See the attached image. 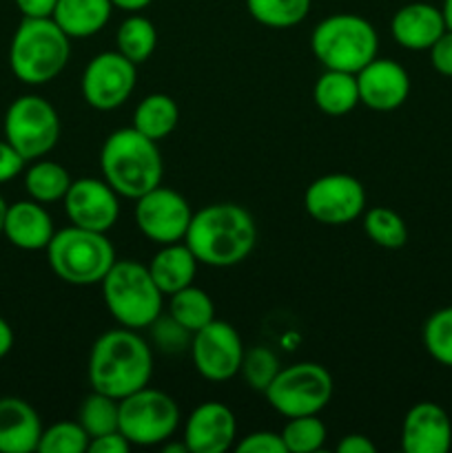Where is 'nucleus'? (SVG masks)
Returning a JSON list of instances; mask_svg holds the SVG:
<instances>
[{
  "label": "nucleus",
  "mask_w": 452,
  "mask_h": 453,
  "mask_svg": "<svg viewBox=\"0 0 452 453\" xmlns=\"http://www.w3.org/2000/svg\"><path fill=\"white\" fill-rule=\"evenodd\" d=\"M180 427V407L167 392L149 385L120 401V432L133 447H153L171 441Z\"/></svg>",
  "instance_id": "obj_9"
},
{
  "label": "nucleus",
  "mask_w": 452,
  "mask_h": 453,
  "mask_svg": "<svg viewBox=\"0 0 452 453\" xmlns=\"http://www.w3.org/2000/svg\"><path fill=\"white\" fill-rule=\"evenodd\" d=\"M446 29L443 12L430 3L403 4L390 20L394 42L408 51H428Z\"/></svg>",
  "instance_id": "obj_19"
},
{
  "label": "nucleus",
  "mask_w": 452,
  "mask_h": 453,
  "mask_svg": "<svg viewBox=\"0 0 452 453\" xmlns=\"http://www.w3.org/2000/svg\"><path fill=\"white\" fill-rule=\"evenodd\" d=\"M13 348V330L3 317H0V358L7 357Z\"/></svg>",
  "instance_id": "obj_43"
},
{
  "label": "nucleus",
  "mask_w": 452,
  "mask_h": 453,
  "mask_svg": "<svg viewBox=\"0 0 452 453\" xmlns=\"http://www.w3.org/2000/svg\"><path fill=\"white\" fill-rule=\"evenodd\" d=\"M191 357L199 376L213 383H224L239 374L244 358V343L230 323L213 319L202 330L193 332Z\"/></svg>",
  "instance_id": "obj_13"
},
{
  "label": "nucleus",
  "mask_w": 452,
  "mask_h": 453,
  "mask_svg": "<svg viewBox=\"0 0 452 453\" xmlns=\"http://www.w3.org/2000/svg\"><path fill=\"white\" fill-rule=\"evenodd\" d=\"M60 137V118L49 100L40 96H20L4 115V140L27 159L51 153Z\"/></svg>",
  "instance_id": "obj_10"
},
{
  "label": "nucleus",
  "mask_w": 452,
  "mask_h": 453,
  "mask_svg": "<svg viewBox=\"0 0 452 453\" xmlns=\"http://www.w3.org/2000/svg\"><path fill=\"white\" fill-rule=\"evenodd\" d=\"M22 18H51L58 0H13Z\"/></svg>",
  "instance_id": "obj_41"
},
{
  "label": "nucleus",
  "mask_w": 452,
  "mask_h": 453,
  "mask_svg": "<svg viewBox=\"0 0 452 453\" xmlns=\"http://www.w3.org/2000/svg\"><path fill=\"white\" fill-rule=\"evenodd\" d=\"M146 268L162 295L171 296L193 283L195 273H198V259L184 242L167 243V246H160Z\"/></svg>",
  "instance_id": "obj_22"
},
{
  "label": "nucleus",
  "mask_w": 452,
  "mask_h": 453,
  "mask_svg": "<svg viewBox=\"0 0 452 453\" xmlns=\"http://www.w3.org/2000/svg\"><path fill=\"white\" fill-rule=\"evenodd\" d=\"M115 44H118L115 51L122 53L127 60H131L133 65H142L153 56L155 47H158V31L149 18L131 13L120 25L118 34H115Z\"/></svg>",
  "instance_id": "obj_27"
},
{
  "label": "nucleus",
  "mask_w": 452,
  "mask_h": 453,
  "mask_svg": "<svg viewBox=\"0 0 452 453\" xmlns=\"http://www.w3.org/2000/svg\"><path fill=\"white\" fill-rule=\"evenodd\" d=\"M47 261L60 281L71 286H96L102 283L118 259L106 233L71 224L56 230L47 246Z\"/></svg>",
  "instance_id": "obj_6"
},
{
  "label": "nucleus",
  "mask_w": 452,
  "mask_h": 453,
  "mask_svg": "<svg viewBox=\"0 0 452 453\" xmlns=\"http://www.w3.org/2000/svg\"><path fill=\"white\" fill-rule=\"evenodd\" d=\"M102 180L124 199L142 197L162 184L164 162L158 142L137 128H118L100 149Z\"/></svg>",
  "instance_id": "obj_3"
},
{
  "label": "nucleus",
  "mask_w": 452,
  "mask_h": 453,
  "mask_svg": "<svg viewBox=\"0 0 452 453\" xmlns=\"http://www.w3.org/2000/svg\"><path fill=\"white\" fill-rule=\"evenodd\" d=\"M304 208L323 226H346L366 211V190L362 181L346 173L322 175L304 193Z\"/></svg>",
  "instance_id": "obj_11"
},
{
  "label": "nucleus",
  "mask_w": 452,
  "mask_h": 453,
  "mask_svg": "<svg viewBox=\"0 0 452 453\" xmlns=\"http://www.w3.org/2000/svg\"><path fill=\"white\" fill-rule=\"evenodd\" d=\"M326 425L317 418V414L295 416L288 418L282 429V441L286 453H315L326 442Z\"/></svg>",
  "instance_id": "obj_32"
},
{
  "label": "nucleus",
  "mask_w": 452,
  "mask_h": 453,
  "mask_svg": "<svg viewBox=\"0 0 452 453\" xmlns=\"http://www.w3.org/2000/svg\"><path fill=\"white\" fill-rule=\"evenodd\" d=\"M246 9L260 25L288 29L308 16L310 0H246Z\"/></svg>",
  "instance_id": "obj_31"
},
{
  "label": "nucleus",
  "mask_w": 452,
  "mask_h": 453,
  "mask_svg": "<svg viewBox=\"0 0 452 453\" xmlns=\"http://www.w3.org/2000/svg\"><path fill=\"white\" fill-rule=\"evenodd\" d=\"M363 233L375 246L386 250H399L408 242V226L403 217L386 206L363 211Z\"/></svg>",
  "instance_id": "obj_29"
},
{
  "label": "nucleus",
  "mask_w": 452,
  "mask_h": 453,
  "mask_svg": "<svg viewBox=\"0 0 452 453\" xmlns=\"http://www.w3.org/2000/svg\"><path fill=\"white\" fill-rule=\"evenodd\" d=\"M151 3H153V0H111L113 7L122 9V12H131V13L142 12V9L149 7Z\"/></svg>",
  "instance_id": "obj_44"
},
{
  "label": "nucleus",
  "mask_w": 452,
  "mask_h": 453,
  "mask_svg": "<svg viewBox=\"0 0 452 453\" xmlns=\"http://www.w3.org/2000/svg\"><path fill=\"white\" fill-rule=\"evenodd\" d=\"M131 447L133 445L127 441V436L118 429V432L91 438V442H89V453H129Z\"/></svg>",
  "instance_id": "obj_40"
},
{
  "label": "nucleus",
  "mask_w": 452,
  "mask_h": 453,
  "mask_svg": "<svg viewBox=\"0 0 452 453\" xmlns=\"http://www.w3.org/2000/svg\"><path fill=\"white\" fill-rule=\"evenodd\" d=\"M421 336L430 357L439 365L452 367V305L430 314Z\"/></svg>",
  "instance_id": "obj_33"
},
{
  "label": "nucleus",
  "mask_w": 452,
  "mask_h": 453,
  "mask_svg": "<svg viewBox=\"0 0 452 453\" xmlns=\"http://www.w3.org/2000/svg\"><path fill=\"white\" fill-rule=\"evenodd\" d=\"M78 423L82 425V429L89 434V438H97L105 436V434L118 432L120 401L91 389V394L80 403Z\"/></svg>",
  "instance_id": "obj_30"
},
{
  "label": "nucleus",
  "mask_w": 452,
  "mask_h": 453,
  "mask_svg": "<svg viewBox=\"0 0 452 453\" xmlns=\"http://www.w3.org/2000/svg\"><path fill=\"white\" fill-rule=\"evenodd\" d=\"M62 202L66 217L78 228L109 233L120 217V195L96 177L71 181Z\"/></svg>",
  "instance_id": "obj_15"
},
{
  "label": "nucleus",
  "mask_w": 452,
  "mask_h": 453,
  "mask_svg": "<svg viewBox=\"0 0 452 453\" xmlns=\"http://www.w3.org/2000/svg\"><path fill=\"white\" fill-rule=\"evenodd\" d=\"M310 49L323 69L359 73L377 58L379 35L375 27L357 13H332L315 27Z\"/></svg>",
  "instance_id": "obj_7"
},
{
  "label": "nucleus",
  "mask_w": 452,
  "mask_h": 453,
  "mask_svg": "<svg viewBox=\"0 0 452 453\" xmlns=\"http://www.w3.org/2000/svg\"><path fill=\"white\" fill-rule=\"evenodd\" d=\"M313 100L322 113L332 115V118L348 115L350 111L357 109V104H362L359 102L357 73L326 69L315 82Z\"/></svg>",
  "instance_id": "obj_24"
},
{
  "label": "nucleus",
  "mask_w": 452,
  "mask_h": 453,
  "mask_svg": "<svg viewBox=\"0 0 452 453\" xmlns=\"http://www.w3.org/2000/svg\"><path fill=\"white\" fill-rule=\"evenodd\" d=\"M43 423L34 407L16 396L0 398V453L38 451Z\"/></svg>",
  "instance_id": "obj_21"
},
{
  "label": "nucleus",
  "mask_w": 452,
  "mask_h": 453,
  "mask_svg": "<svg viewBox=\"0 0 452 453\" xmlns=\"http://www.w3.org/2000/svg\"><path fill=\"white\" fill-rule=\"evenodd\" d=\"M25 164L27 159L7 140H0V184L16 180L25 171Z\"/></svg>",
  "instance_id": "obj_39"
},
{
  "label": "nucleus",
  "mask_w": 452,
  "mask_h": 453,
  "mask_svg": "<svg viewBox=\"0 0 452 453\" xmlns=\"http://www.w3.org/2000/svg\"><path fill=\"white\" fill-rule=\"evenodd\" d=\"M238 420L235 414L217 401H207L195 407L186 418L182 441L189 453H224L235 445Z\"/></svg>",
  "instance_id": "obj_16"
},
{
  "label": "nucleus",
  "mask_w": 452,
  "mask_h": 453,
  "mask_svg": "<svg viewBox=\"0 0 452 453\" xmlns=\"http://www.w3.org/2000/svg\"><path fill=\"white\" fill-rule=\"evenodd\" d=\"M111 0H58L51 18L69 38H91L111 20Z\"/></svg>",
  "instance_id": "obj_23"
},
{
  "label": "nucleus",
  "mask_w": 452,
  "mask_h": 453,
  "mask_svg": "<svg viewBox=\"0 0 452 453\" xmlns=\"http://www.w3.org/2000/svg\"><path fill=\"white\" fill-rule=\"evenodd\" d=\"M164 453H189V447L182 441L180 445H164Z\"/></svg>",
  "instance_id": "obj_46"
},
{
  "label": "nucleus",
  "mask_w": 452,
  "mask_h": 453,
  "mask_svg": "<svg viewBox=\"0 0 452 453\" xmlns=\"http://www.w3.org/2000/svg\"><path fill=\"white\" fill-rule=\"evenodd\" d=\"M428 51L434 71L446 75V78H452V31H443V34L439 35L437 42H434Z\"/></svg>",
  "instance_id": "obj_38"
},
{
  "label": "nucleus",
  "mask_w": 452,
  "mask_h": 453,
  "mask_svg": "<svg viewBox=\"0 0 452 453\" xmlns=\"http://www.w3.org/2000/svg\"><path fill=\"white\" fill-rule=\"evenodd\" d=\"M71 175L62 164L51 159H34L25 171V190L29 199L40 203H53L65 199L71 186Z\"/></svg>",
  "instance_id": "obj_26"
},
{
  "label": "nucleus",
  "mask_w": 452,
  "mask_h": 453,
  "mask_svg": "<svg viewBox=\"0 0 452 453\" xmlns=\"http://www.w3.org/2000/svg\"><path fill=\"white\" fill-rule=\"evenodd\" d=\"M3 234L12 246L20 250H47L49 242L56 234L53 219L44 203L34 202V199H22V202L12 203L4 217Z\"/></svg>",
  "instance_id": "obj_20"
},
{
  "label": "nucleus",
  "mask_w": 452,
  "mask_h": 453,
  "mask_svg": "<svg viewBox=\"0 0 452 453\" xmlns=\"http://www.w3.org/2000/svg\"><path fill=\"white\" fill-rule=\"evenodd\" d=\"M443 20H446V27L452 31V0H443Z\"/></svg>",
  "instance_id": "obj_45"
},
{
  "label": "nucleus",
  "mask_w": 452,
  "mask_h": 453,
  "mask_svg": "<svg viewBox=\"0 0 452 453\" xmlns=\"http://www.w3.org/2000/svg\"><path fill=\"white\" fill-rule=\"evenodd\" d=\"M335 383L331 372L319 363H295L279 370L266 389V401L286 418L319 414L331 403Z\"/></svg>",
  "instance_id": "obj_8"
},
{
  "label": "nucleus",
  "mask_w": 452,
  "mask_h": 453,
  "mask_svg": "<svg viewBox=\"0 0 452 453\" xmlns=\"http://www.w3.org/2000/svg\"><path fill=\"white\" fill-rule=\"evenodd\" d=\"M177 122H180L177 102L167 93H151L136 106L131 127L137 128L142 135L160 142L175 131Z\"/></svg>",
  "instance_id": "obj_25"
},
{
  "label": "nucleus",
  "mask_w": 452,
  "mask_h": 453,
  "mask_svg": "<svg viewBox=\"0 0 452 453\" xmlns=\"http://www.w3.org/2000/svg\"><path fill=\"white\" fill-rule=\"evenodd\" d=\"M191 217L193 211L184 195L162 184L136 199L137 230L158 246L184 242Z\"/></svg>",
  "instance_id": "obj_12"
},
{
  "label": "nucleus",
  "mask_w": 452,
  "mask_h": 453,
  "mask_svg": "<svg viewBox=\"0 0 452 453\" xmlns=\"http://www.w3.org/2000/svg\"><path fill=\"white\" fill-rule=\"evenodd\" d=\"M102 299L111 317L129 330H146L162 314L164 295L149 268L131 259H118L102 279Z\"/></svg>",
  "instance_id": "obj_5"
},
{
  "label": "nucleus",
  "mask_w": 452,
  "mask_h": 453,
  "mask_svg": "<svg viewBox=\"0 0 452 453\" xmlns=\"http://www.w3.org/2000/svg\"><path fill=\"white\" fill-rule=\"evenodd\" d=\"M359 102L372 111H394L410 96V78L399 62L375 58L357 73Z\"/></svg>",
  "instance_id": "obj_17"
},
{
  "label": "nucleus",
  "mask_w": 452,
  "mask_h": 453,
  "mask_svg": "<svg viewBox=\"0 0 452 453\" xmlns=\"http://www.w3.org/2000/svg\"><path fill=\"white\" fill-rule=\"evenodd\" d=\"M279 370H282V365H279V358L275 357L273 349L257 345V348L244 352L239 374L244 376L248 388L255 389V392H266L275 376L279 374Z\"/></svg>",
  "instance_id": "obj_35"
},
{
  "label": "nucleus",
  "mask_w": 452,
  "mask_h": 453,
  "mask_svg": "<svg viewBox=\"0 0 452 453\" xmlns=\"http://www.w3.org/2000/svg\"><path fill=\"white\" fill-rule=\"evenodd\" d=\"M257 242V226L251 212L238 203H211L191 217L184 243L198 264L233 268L248 259Z\"/></svg>",
  "instance_id": "obj_1"
},
{
  "label": "nucleus",
  "mask_w": 452,
  "mask_h": 453,
  "mask_svg": "<svg viewBox=\"0 0 452 453\" xmlns=\"http://www.w3.org/2000/svg\"><path fill=\"white\" fill-rule=\"evenodd\" d=\"M149 332L155 348L164 354L184 352V349L191 348V339H193V334H191L186 327H182L171 314H168V317H162V314H160V317L149 326Z\"/></svg>",
  "instance_id": "obj_36"
},
{
  "label": "nucleus",
  "mask_w": 452,
  "mask_h": 453,
  "mask_svg": "<svg viewBox=\"0 0 452 453\" xmlns=\"http://www.w3.org/2000/svg\"><path fill=\"white\" fill-rule=\"evenodd\" d=\"M71 38L53 18H22L9 44V66L20 82L40 87L65 71Z\"/></svg>",
  "instance_id": "obj_4"
},
{
  "label": "nucleus",
  "mask_w": 452,
  "mask_h": 453,
  "mask_svg": "<svg viewBox=\"0 0 452 453\" xmlns=\"http://www.w3.org/2000/svg\"><path fill=\"white\" fill-rule=\"evenodd\" d=\"M377 447L370 438L362 436V434H350L344 436L337 445V453H375Z\"/></svg>",
  "instance_id": "obj_42"
},
{
  "label": "nucleus",
  "mask_w": 452,
  "mask_h": 453,
  "mask_svg": "<svg viewBox=\"0 0 452 453\" xmlns=\"http://www.w3.org/2000/svg\"><path fill=\"white\" fill-rule=\"evenodd\" d=\"M153 374V349L137 330L120 326L109 330L91 348L89 383L96 392L122 401L129 394L146 388Z\"/></svg>",
  "instance_id": "obj_2"
},
{
  "label": "nucleus",
  "mask_w": 452,
  "mask_h": 453,
  "mask_svg": "<svg viewBox=\"0 0 452 453\" xmlns=\"http://www.w3.org/2000/svg\"><path fill=\"white\" fill-rule=\"evenodd\" d=\"M401 447L406 453H446L452 447L450 416L437 403H417L401 425Z\"/></svg>",
  "instance_id": "obj_18"
},
{
  "label": "nucleus",
  "mask_w": 452,
  "mask_h": 453,
  "mask_svg": "<svg viewBox=\"0 0 452 453\" xmlns=\"http://www.w3.org/2000/svg\"><path fill=\"white\" fill-rule=\"evenodd\" d=\"M89 434L84 432L78 420H62L43 429L38 451L40 453H84L89 451Z\"/></svg>",
  "instance_id": "obj_34"
},
{
  "label": "nucleus",
  "mask_w": 452,
  "mask_h": 453,
  "mask_svg": "<svg viewBox=\"0 0 452 453\" xmlns=\"http://www.w3.org/2000/svg\"><path fill=\"white\" fill-rule=\"evenodd\" d=\"M168 314L193 334V332L202 330L204 326H208L215 319V305H213V299L202 288H195L191 283V286L171 295Z\"/></svg>",
  "instance_id": "obj_28"
},
{
  "label": "nucleus",
  "mask_w": 452,
  "mask_h": 453,
  "mask_svg": "<svg viewBox=\"0 0 452 453\" xmlns=\"http://www.w3.org/2000/svg\"><path fill=\"white\" fill-rule=\"evenodd\" d=\"M7 208H9V203L4 202L3 195H0V234H3V230H4V217H7Z\"/></svg>",
  "instance_id": "obj_47"
},
{
  "label": "nucleus",
  "mask_w": 452,
  "mask_h": 453,
  "mask_svg": "<svg viewBox=\"0 0 452 453\" xmlns=\"http://www.w3.org/2000/svg\"><path fill=\"white\" fill-rule=\"evenodd\" d=\"M137 82V65L120 51L97 53L82 73V96L96 111H113L131 97Z\"/></svg>",
  "instance_id": "obj_14"
},
{
  "label": "nucleus",
  "mask_w": 452,
  "mask_h": 453,
  "mask_svg": "<svg viewBox=\"0 0 452 453\" xmlns=\"http://www.w3.org/2000/svg\"><path fill=\"white\" fill-rule=\"evenodd\" d=\"M238 453H286L282 434L277 432H253L235 445Z\"/></svg>",
  "instance_id": "obj_37"
}]
</instances>
